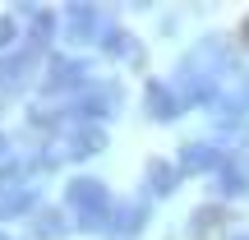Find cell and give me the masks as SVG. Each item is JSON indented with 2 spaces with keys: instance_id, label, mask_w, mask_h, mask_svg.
<instances>
[{
  "instance_id": "277c9868",
  "label": "cell",
  "mask_w": 249,
  "mask_h": 240,
  "mask_svg": "<svg viewBox=\"0 0 249 240\" xmlns=\"http://www.w3.org/2000/svg\"><path fill=\"white\" fill-rule=\"evenodd\" d=\"M28 208H33V194H28V189H0V217L28 213Z\"/></svg>"
},
{
  "instance_id": "7a4b0ae2",
  "label": "cell",
  "mask_w": 249,
  "mask_h": 240,
  "mask_svg": "<svg viewBox=\"0 0 249 240\" xmlns=\"http://www.w3.org/2000/svg\"><path fill=\"white\" fill-rule=\"evenodd\" d=\"M28 79H33V51H18V55L0 60V92H18Z\"/></svg>"
},
{
  "instance_id": "8992f818",
  "label": "cell",
  "mask_w": 249,
  "mask_h": 240,
  "mask_svg": "<svg viewBox=\"0 0 249 240\" xmlns=\"http://www.w3.org/2000/svg\"><path fill=\"white\" fill-rule=\"evenodd\" d=\"M148 111H157L161 120H166V116H176V107H171V97H166L161 88H157V92H148Z\"/></svg>"
},
{
  "instance_id": "52a82bcc",
  "label": "cell",
  "mask_w": 249,
  "mask_h": 240,
  "mask_svg": "<svg viewBox=\"0 0 249 240\" xmlns=\"http://www.w3.org/2000/svg\"><path fill=\"white\" fill-rule=\"evenodd\" d=\"M14 42V18H5V23H0V46H9Z\"/></svg>"
},
{
  "instance_id": "ba28073f",
  "label": "cell",
  "mask_w": 249,
  "mask_h": 240,
  "mask_svg": "<svg viewBox=\"0 0 249 240\" xmlns=\"http://www.w3.org/2000/svg\"><path fill=\"white\" fill-rule=\"evenodd\" d=\"M0 152H5V134H0Z\"/></svg>"
},
{
  "instance_id": "5b68a950",
  "label": "cell",
  "mask_w": 249,
  "mask_h": 240,
  "mask_svg": "<svg viewBox=\"0 0 249 240\" xmlns=\"http://www.w3.org/2000/svg\"><path fill=\"white\" fill-rule=\"evenodd\" d=\"M33 231L51 240V236H60V231H65V222H60V213H37V222H33Z\"/></svg>"
},
{
  "instance_id": "6da1fadb",
  "label": "cell",
  "mask_w": 249,
  "mask_h": 240,
  "mask_svg": "<svg viewBox=\"0 0 249 240\" xmlns=\"http://www.w3.org/2000/svg\"><path fill=\"white\" fill-rule=\"evenodd\" d=\"M70 203L83 213V226H97V213H102V203H107V189H102L97 180H74L70 185Z\"/></svg>"
},
{
  "instance_id": "3957f363",
  "label": "cell",
  "mask_w": 249,
  "mask_h": 240,
  "mask_svg": "<svg viewBox=\"0 0 249 240\" xmlns=\"http://www.w3.org/2000/svg\"><path fill=\"white\" fill-rule=\"evenodd\" d=\"M79 79H83V65H74V60H55L51 74H46V88H65V83H79Z\"/></svg>"
}]
</instances>
